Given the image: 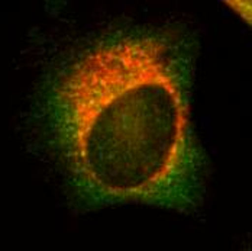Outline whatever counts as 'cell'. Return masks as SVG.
<instances>
[{"label": "cell", "instance_id": "6da1fadb", "mask_svg": "<svg viewBox=\"0 0 252 251\" xmlns=\"http://www.w3.org/2000/svg\"><path fill=\"white\" fill-rule=\"evenodd\" d=\"M189 86L176 48L145 32L99 41L68 66L50 106L61 160L86 201L180 211L202 205Z\"/></svg>", "mask_w": 252, "mask_h": 251}]
</instances>
